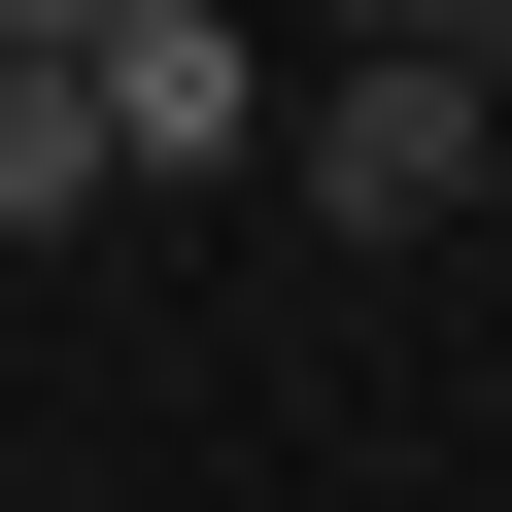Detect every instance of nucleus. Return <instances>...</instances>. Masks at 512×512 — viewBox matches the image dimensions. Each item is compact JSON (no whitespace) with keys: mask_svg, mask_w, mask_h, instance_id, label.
Segmentation results:
<instances>
[{"mask_svg":"<svg viewBox=\"0 0 512 512\" xmlns=\"http://www.w3.org/2000/svg\"><path fill=\"white\" fill-rule=\"evenodd\" d=\"M103 35H137V0H0V69H103Z\"/></svg>","mask_w":512,"mask_h":512,"instance_id":"nucleus-5","label":"nucleus"},{"mask_svg":"<svg viewBox=\"0 0 512 512\" xmlns=\"http://www.w3.org/2000/svg\"><path fill=\"white\" fill-rule=\"evenodd\" d=\"M69 103H103V171H274V69H239L205 0H137V35H103Z\"/></svg>","mask_w":512,"mask_h":512,"instance_id":"nucleus-2","label":"nucleus"},{"mask_svg":"<svg viewBox=\"0 0 512 512\" xmlns=\"http://www.w3.org/2000/svg\"><path fill=\"white\" fill-rule=\"evenodd\" d=\"M274 171H308L342 239H444V205L512 171V103H478V69H308V103H274Z\"/></svg>","mask_w":512,"mask_h":512,"instance_id":"nucleus-1","label":"nucleus"},{"mask_svg":"<svg viewBox=\"0 0 512 512\" xmlns=\"http://www.w3.org/2000/svg\"><path fill=\"white\" fill-rule=\"evenodd\" d=\"M308 69H478L512 103V0H308Z\"/></svg>","mask_w":512,"mask_h":512,"instance_id":"nucleus-3","label":"nucleus"},{"mask_svg":"<svg viewBox=\"0 0 512 512\" xmlns=\"http://www.w3.org/2000/svg\"><path fill=\"white\" fill-rule=\"evenodd\" d=\"M69 205H103V103H69V69H0V239H69Z\"/></svg>","mask_w":512,"mask_h":512,"instance_id":"nucleus-4","label":"nucleus"}]
</instances>
